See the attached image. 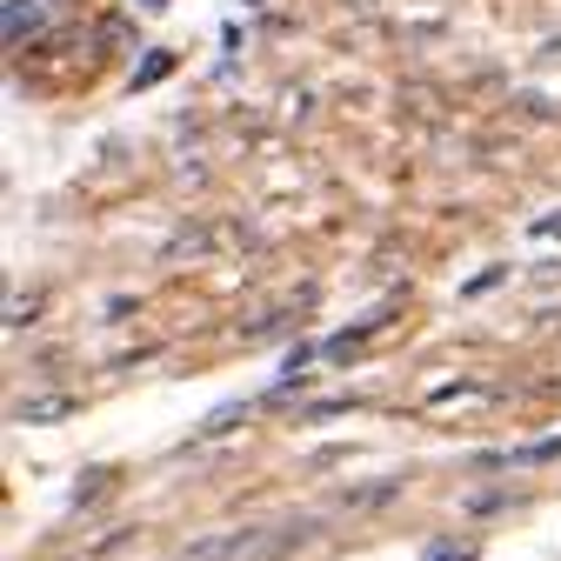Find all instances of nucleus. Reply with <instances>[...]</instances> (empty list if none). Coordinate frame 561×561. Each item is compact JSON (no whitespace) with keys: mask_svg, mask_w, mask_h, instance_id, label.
<instances>
[{"mask_svg":"<svg viewBox=\"0 0 561 561\" xmlns=\"http://www.w3.org/2000/svg\"><path fill=\"white\" fill-rule=\"evenodd\" d=\"M27 14H34V21H41V8H27V0H14V8H8V27H14V34H21V27H27Z\"/></svg>","mask_w":561,"mask_h":561,"instance_id":"nucleus-1","label":"nucleus"},{"mask_svg":"<svg viewBox=\"0 0 561 561\" xmlns=\"http://www.w3.org/2000/svg\"><path fill=\"white\" fill-rule=\"evenodd\" d=\"M148 8H161V0H148Z\"/></svg>","mask_w":561,"mask_h":561,"instance_id":"nucleus-2","label":"nucleus"}]
</instances>
